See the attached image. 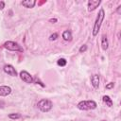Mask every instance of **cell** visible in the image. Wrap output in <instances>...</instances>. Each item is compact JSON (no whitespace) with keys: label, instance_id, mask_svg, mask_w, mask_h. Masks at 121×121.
Here are the masks:
<instances>
[{"label":"cell","instance_id":"cell-8","mask_svg":"<svg viewBox=\"0 0 121 121\" xmlns=\"http://www.w3.org/2000/svg\"><path fill=\"white\" fill-rule=\"evenodd\" d=\"M11 93V88L9 86H0V96H8Z\"/></svg>","mask_w":121,"mask_h":121},{"label":"cell","instance_id":"cell-10","mask_svg":"<svg viewBox=\"0 0 121 121\" xmlns=\"http://www.w3.org/2000/svg\"><path fill=\"white\" fill-rule=\"evenodd\" d=\"M35 4H36L35 0H25V1H22V5L25 8H27V9L33 8L35 6Z\"/></svg>","mask_w":121,"mask_h":121},{"label":"cell","instance_id":"cell-19","mask_svg":"<svg viewBox=\"0 0 121 121\" xmlns=\"http://www.w3.org/2000/svg\"><path fill=\"white\" fill-rule=\"evenodd\" d=\"M33 81H34V82H36V83H39V84H40L42 87H44V84H43V83L40 81V79H39L38 78H33Z\"/></svg>","mask_w":121,"mask_h":121},{"label":"cell","instance_id":"cell-14","mask_svg":"<svg viewBox=\"0 0 121 121\" xmlns=\"http://www.w3.org/2000/svg\"><path fill=\"white\" fill-rule=\"evenodd\" d=\"M57 63H58V65L59 66H65L66 65V63H67V60H65V59H63V58H60V59H59L58 60V61H57Z\"/></svg>","mask_w":121,"mask_h":121},{"label":"cell","instance_id":"cell-6","mask_svg":"<svg viewBox=\"0 0 121 121\" xmlns=\"http://www.w3.org/2000/svg\"><path fill=\"white\" fill-rule=\"evenodd\" d=\"M3 69H4V72H5L6 74H8V75H9V76H11V77H16V76H17V72H16L15 68H14L11 64H7V65H5Z\"/></svg>","mask_w":121,"mask_h":121},{"label":"cell","instance_id":"cell-18","mask_svg":"<svg viewBox=\"0 0 121 121\" xmlns=\"http://www.w3.org/2000/svg\"><path fill=\"white\" fill-rule=\"evenodd\" d=\"M113 87H114V83H113V82H110V83H108V84L105 86L106 89H112Z\"/></svg>","mask_w":121,"mask_h":121},{"label":"cell","instance_id":"cell-9","mask_svg":"<svg viewBox=\"0 0 121 121\" xmlns=\"http://www.w3.org/2000/svg\"><path fill=\"white\" fill-rule=\"evenodd\" d=\"M91 84L94 88L97 89L99 86V76L98 75H93L91 78Z\"/></svg>","mask_w":121,"mask_h":121},{"label":"cell","instance_id":"cell-4","mask_svg":"<svg viewBox=\"0 0 121 121\" xmlns=\"http://www.w3.org/2000/svg\"><path fill=\"white\" fill-rule=\"evenodd\" d=\"M4 47L9 51H18V52H23L24 49L23 47H21V45H19V43L12 42V41H7L4 43Z\"/></svg>","mask_w":121,"mask_h":121},{"label":"cell","instance_id":"cell-5","mask_svg":"<svg viewBox=\"0 0 121 121\" xmlns=\"http://www.w3.org/2000/svg\"><path fill=\"white\" fill-rule=\"evenodd\" d=\"M20 78H21V79H22L24 82H26V83H32V82H33V78H32V76H31L28 72H26V71H21V72H20Z\"/></svg>","mask_w":121,"mask_h":121},{"label":"cell","instance_id":"cell-25","mask_svg":"<svg viewBox=\"0 0 121 121\" xmlns=\"http://www.w3.org/2000/svg\"><path fill=\"white\" fill-rule=\"evenodd\" d=\"M101 121H106V120H101Z\"/></svg>","mask_w":121,"mask_h":121},{"label":"cell","instance_id":"cell-1","mask_svg":"<svg viewBox=\"0 0 121 121\" xmlns=\"http://www.w3.org/2000/svg\"><path fill=\"white\" fill-rule=\"evenodd\" d=\"M104 17H105V12H104V9H100L98 14H97V17H96V20L95 22V25H94V27H93V36H96L98 34V31L100 29V26H101V24L104 20Z\"/></svg>","mask_w":121,"mask_h":121},{"label":"cell","instance_id":"cell-16","mask_svg":"<svg viewBox=\"0 0 121 121\" xmlns=\"http://www.w3.org/2000/svg\"><path fill=\"white\" fill-rule=\"evenodd\" d=\"M86 50H87V45L86 44H83L79 47V53H84Z\"/></svg>","mask_w":121,"mask_h":121},{"label":"cell","instance_id":"cell-15","mask_svg":"<svg viewBox=\"0 0 121 121\" xmlns=\"http://www.w3.org/2000/svg\"><path fill=\"white\" fill-rule=\"evenodd\" d=\"M9 117L10 118V119H19L20 117H21V114L20 113H9Z\"/></svg>","mask_w":121,"mask_h":121},{"label":"cell","instance_id":"cell-3","mask_svg":"<svg viewBox=\"0 0 121 121\" xmlns=\"http://www.w3.org/2000/svg\"><path fill=\"white\" fill-rule=\"evenodd\" d=\"M37 106H38V108H39L42 112H49V111L52 109L53 104H52V102H51L49 99H41V100L38 102Z\"/></svg>","mask_w":121,"mask_h":121},{"label":"cell","instance_id":"cell-24","mask_svg":"<svg viewBox=\"0 0 121 121\" xmlns=\"http://www.w3.org/2000/svg\"><path fill=\"white\" fill-rule=\"evenodd\" d=\"M120 9H121V7L119 6V7L117 8V12H118V13H120Z\"/></svg>","mask_w":121,"mask_h":121},{"label":"cell","instance_id":"cell-12","mask_svg":"<svg viewBox=\"0 0 121 121\" xmlns=\"http://www.w3.org/2000/svg\"><path fill=\"white\" fill-rule=\"evenodd\" d=\"M62 38L65 41H71L72 40V33L70 30H64L62 33Z\"/></svg>","mask_w":121,"mask_h":121},{"label":"cell","instance_id":"cell-2","mask_svg":"<svg viewBox=\"0 0 121 121\" xmlns=\"http://www.w3.org/2000/svg\"><path fill=\"white\" fill-rule=\"evenodd\" d=\"M96 103L94 100H82L78 103L77 107L78 109L81 111H88V110H94L96 108Z\"/></svg>","mask_w":121,"mask_h":121},{"label":"cell","instance_id":"cell-7","mask_svg":"<svg viewBox=\"0 0 121 121\" xmlns=\"http://www.w3.org/2000/svg\"><path fill=\"white\" fill-rule=\"evenodd\" d=\"M100 4H101L100 0H90V1H88V10L89 11L95 10Z\"/></svg>","mask_w":121,"mask_h":121},{"label":"cell","instance_id":"cell-20","mask_svg":"<svg viewBox=\"0 0 121 121\" xmlns=\"http://www.w3.org/2000/svg\"><path fill=\"white\" fill-rule=\"evenodd\" d=\"M5 8V2L0 1V9H3Z\"/></svg>","mask_w":121,"mask_h":121},{"label":"cell","instance_id":"cell-22","mask_svg":"<svg viewBox=\"0 0 121 121\" xmlns=\"http://www.w3.org/2000/svg\"><path fill=\"white\" fill-rule=\"evenodd\" d=\"M49 22H50V23H56V22H57V19H56V18L50 19V20H49Z\"/></svg>","mask_w":121,"mask_h":121},{"label":"cell","instance_id":"cell-11","mask_svg":"<svg viewBox=\"0 0 121 121\" xmlns=\"http://www.w3.org/2000/svg\"><path fill=\"white\" fill-rule=\"evenodd\" d=\"M101 47L103 50H107L109 47V42H108L106 35H102V37H101Z\"/></svg>","mask_w":121,"mask_h":121},{"label":"cell","instance_id":"cell-23","mask_svg":"<svg viewBox=\"0 0 121 121\" xmlns=\"http://www.w3.org/2000/svg\"><path fill=\"white\" fill-rule=\"evenodd\" d=\"M45 2H46L45 0H44V1H41V2H39V3H38V5H39V6H41L42 4H43V3H45Z\"/></svg>","mask_w":121,"mask_h":121},{"label":"cell","instance_id":"cell-21","mask_svg":"<svg viewBox=\"0 0 121 121\" xmlns=\"http://www.w3.org/2000/svg\"><path fill=\"white\" fill-rule=\"evenodd\" d=\"M4 106H5V102L2 99H0V108H3Z\"/></svg>","mask_w":121,"mask_h":121},{"label":"cell","instance_id":"cell-17","mask_svg":"<svg viewBox=\"0 0 121 121\" xmlns=\"http://www.w3.org/2000/svg\"><path fill=\"white\" fill-rule=\"evenodd\" d=\"M57 38H58V34H57V33H53L52 35H50L49 40H50V41H55Z\"/></svg>","mask_w":121,"mask_h":121},{"label":"cell","instance_id":"cell-13","mask_svg":"<svg viewBox=\"0 0 121 121\" xmlns=\"http://www.w3.org/2000/svg\"><path fill=\"white\" fill-rule=\"evenodd\" d=\"M102 99H103L104 103H105L108 107H112V98H111L109 95H104V96L102 97Z\"/></svg>","mask_w":121,"mask_h":121}]
</instances>
